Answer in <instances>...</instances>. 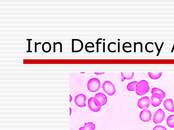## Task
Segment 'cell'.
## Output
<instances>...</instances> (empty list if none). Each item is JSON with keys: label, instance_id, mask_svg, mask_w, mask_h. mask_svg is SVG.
I'll use <instances>...</instances> for the list:
<instances>
[{"label": "cell", "instance_id": "1", "mask_svg": "<svg viewBox=\"0 0 174 130\" xmlns=\"http://www.w3.org/2000/svg\"><path fill=\"white\" fill-rule=\"evenodd\" d=\"M150 90V87L147 81L142 80L138 82L136 86V93L138 95H144Z\"/></svg>", "mask_w": 174, "mask_h": 130}, {"label": "cell", "instance_id": "2", "mask_svg": "<svg viewBox=\"0 0 174 130\" xmlns=\"http://www.w3.org/2000/svg\"><path fill=\"white\" fill-rule=\"evenodd\" d=\"M100 86L101 83L99 79L98 78H93L87 82V86L90 92H95L100 89Z\"/></svg>", "mask_w": 174, "mask_h": 130}, {"label": "cell", "instance_id": "3", "mask_svg": "<svg viewBox=\"0 0 174 130\" xmlns=\"http://www.w3.org/2000/svg\"><path fill=\"white\" fill-rule=\"evenodd\" d=\"M89 109L95 112H97L100 110L101 104L98 99L95 97H91L88 99L87 102Z\"/></svg>", "mask_w": 174, "mask_h": 130}, {"label": "cell", "instance_id": "4", "mask_svg": "<svg viewBox=\"0 0 174 130\" xmlns=\"http://www.w3.org/2000/svg\"><path fill=\"white\" fill-rule=\"evenodd\" d=\"M102 89L105 92L110 96H112L116 92V89L113 83L110 81H106L102 84Z\"/></svg>", "mask_w": 174, "mask_h": 130}, {"label": "cell", "instance_id": "5", "mask_svg": "<svg viewBox=\"0 0 174 130\" xmlns=\"http://www.w3.org/2000/svg\"><path fill=\"white\" fill-rule=\"evenodd\" d=\"M84 47L83 42L80 40H72V52H78L83 50Z\"/></svg>", "mask_w": 174, "mask_h": 130}, {"label": "cell", "instance_id": "6", "mask_svg": "<svg viewBox=\"0 0 174 130\" xmlns=\"http://www.w3.org/2000/svg\"><path fill=\"white\" fill-rule=\"evenodd\" d=\"M163 98L162 95L158 93L152 94L150 99V104L154 107H158L163 102Z\"/></svg>", "mask_w": 174, "mask_h": 130}, {"label": "cell", "instance_id": "7", "mask_svg": "<svg viewBox=\"0 0 174 130\" xmlns=\"http://www.w3.org/2000/svg\"><path fill=\"white\" fill-rule=\"evenodd\" d=\"M86 96L83 94H79L77 95L74 98V103L77 106L80 108L86 106Z\"/></svg>", "mask_w": 174, "mask_h": 130}, {"label": "cell", "instance_id": "8", "mask_svg": "<svg viewBox=\"0 0 174 130\" xmlns=\"http://www.w3.org/2000/svg\"><path fill=\"white\" fill-rule=\"evenodd\" d=\"M165 113L162 109H158L157 111L153 116V122L155 124L162 123L165 118Z\"/></svg>", "mask_w": 174, "mask_h": 130}, {"label": "cell", "instance_id": "9", "mask_svg": "<svg viewBox=\"0 0 174 130\" xmlns=\"http://www.w3.org/2000/svg\"><path fill=\"white\" fill-rule=\"evenodd\" d=\"M150 99L147 96L139 99L138 102V107L141 109H147L149 107Z\"/></svg>", "mask_w": 174, "mask_h": 130}, {"label": "cell", "instance_id": "10", "mask_svg": "<svg viewBox=\"0 0 174 130\" xmlns=\"http://www.w3.org/2000/svg\"><path fill=\"white\" fill-rule=\"evenodd\" d=\"M152 115L151 111L148 109H144L140 112L139 118L143 122H149L152 119Z\"/></svg>", "mask_w": 174, "mask_h": 130}, {"label": "cell", "instance_id": "11", "mask_svg": "<svg viewBox=\"0 0 174 130\" xmlns=\"http://www.w3.org/2000/svg\"><path fill=\"white\" fill-rule=\"evenodd\" d=\"M163 105L165 109L170 112H174L173 101L172 99H169L165 100Z\"/></svg>", "mask_w": 174, "mask_h": 130}, {"label": "cell", "instance_id": "12", "mask_svg": "<svg viewBox=\"0 0 174 130\" xmlns=\"http://www.w3.org/2000/svg\"><path fill=\"white\" fill-rule=\"evenodd\" d=\"M95 97L98 99L100 103H101V106H104L107 103L108 98L107 97L104 93L99 92L97 93L95 95Z\"/></svg>", "mask_w": 174, "mask_h": 130}, {"label": "cell", "instance_id": "13", "mask_svg": "<svg viewBox=\"0 0 174 130\" xmlns=\"http://www.w3.org/2000/svg\"><path fill=\"white\" fill-rule=\"evenodd\" d=\"M96 129V125L93 123L89 122L85 123L84 126L82 127L79 130H94Z\"/></svg>", "mask_w": 174, "mask_h": 130}, {"label": "cell", "instance_id": "14", "mask_svg": "<svg viewBox=\"0 0 174 130\" xmlns=\"http://www.w3.org/2000/svg\"><path fill=\"white\" fill-rule=\"evenodd\" d=\"M121 76L125 80H130L133 78L134 73H121Z\"/></svg>", "mask_w": 174, "mask_h": 130}, {"label": "cell", "instance_id": "15", "mask_svg": "<svg viewBox=\"0 0 174 130\" xmlns=\"http://www.w3.org/2000/svg\"><path fill=\"white\" fill-rule=\"evenodd\" d=\"M51 49V46L50 43L49 42H45L42 44V49L44 52L48 53L50 52Z\"/></svg>", "mask_w": 174, "mask_h": 130}, {"label": "cell", "instance_id": "16", "mask_svg": "<svg viewBox=\"0 0 174 130\" xmlns=\"http://www.w3.org/2000/svg\"><path fill=\"white\" fill-rule=\"evenodd\" d=\"M151 93L152 94H154V93L160 94L162 95L163 99L165 98V96H166V94H165V92L164 91L157 88H152V91H151Z\"/></svg>", "mask_w": 174, "mask_h": 130}, {"label": "cell", "instance_id": "17", "mask_svg": "<svg viewBox=\"0 0 174 130\" xmlns=\"http://www.w3.org/2000/svg\"><path fill=\"white\" fill-rule=\"evenodd\" d=\"M138 82L137 81L132 82H130L127 85V90L131 92L136 91V85Z\"/></svg>", "mask_w": 174, "mask_h": 130}, {"label": "cell", "instance_id": "18", "mask_svg": "<svg viewBox=\"0 0 174 130\" xmlns=\"http://www.w3.org/2000/svg\"><path fill=\"white\" fill-rule=\"evenodd\" d=\"M163 73H149L148 75L151 79L156 80L159 79L162 76Z\"/></svg>", "mask_w": 174, "mask_h": 130}, {"label": "cell", "instance_id": "19", "mask_svg": "<svg viewBox=\"0 0 174 130\" xmlns=\"http://www.w3.org/2000/svg\"><path fill=\"white\" fill-rule=\"evenodd\" d=\"M167 125L171 128H174V115H171L167 118Z\"/></svg>", "mask_w": 174, "mask_h": 130}, {"label": "cell", "instance_id": "20", "mask_svg": "<svg viewBox=\"0 0 174 130\" xmlns=\"http://www.w3.org/2000/svg\"><path fill=\"white\" fill-rule=\"evenodd\" d=\"M95 46L93 43L92 42H88L86 44L85 46V49L87 52H89L90 48H94Z\"/></svg>", "mask_w": 174, "mask_h": 130}, {"label": "cell", "instance_id": "21", "mask_svg": "<svg viewBox=\"0 0 174 130\" xmlns=\"http://www.w3.org/2000/svg\"><path fill=\"white\" fill-rule=\"evenodd\" d=\"M152 130H167L165 127L162 125H158L154 127Z\"/></svg>", "mask_w": 174, "mask_h": 130}, {"label": "cell", "instance_id": "22", "mask_svg": "<svg viewBox=\"0 0 174 130\" xmlns=\"http://www.w3.org/2000/svg\"><path fill=\"white\" fill-rule=\"evenodd\" d=\"M125 47H128V48H131L132 47V45L131 44V43L129 42H125L124 43V44L123 45V49L125 48Z\"/></svg>", "mask_w": 174, "mask_h": 130}, {"label": "cell", "instance_id": "23", "mask_svg": "<svg viewBox=\"0 0 174 130\" xmlns=\"http://www.w3.org/2000/svg\"><path fill=\"white\" fill-rule=\"evenodd\" d=\"M56 42L54 43V52H56Z\"/></svg>", "mask_w": 174, "mask_h": 130}, {"label": "cell", "instance_id": "24", "mask_svg": "<svg viewBox=\"0 0 174 130\" xmlns=\"http://www.w3.org/2000/svg\"><path fill=\"white\" fill-rule=\"evenodd\" d=\"M105 73H95V74H96L97 75H102V74H104Z\"/></svg>", "mask_w": 174, "mask_h": 130}, {"label": "cell", "instance_id": "25", "mask_svg": "<svg viewBox=\"0 0 174 130\" xmlns=\"http://www.w3.org/2000/svg\"><path fill=\"white\" fill-rule=\"evenodd\" d=\"M29 51H30V40H29Z\"/></svg>", "mask_w": 174, "mask_h": 130}, {"label": "cell", "instance_id": "26", "mask_svg": "<svg viewBox=\"0 0 174 130\" xmlns=\"http://www.w3.org/2000/svg\"><path fill=\"white\" fill-rule=\"evenodd\" d=\"M70 98H71V99H70L71 100H70V102H71V101H72V95H70Z\"/></svg>", "mask_w": 174, "mask_h": 130}]
</instances>
